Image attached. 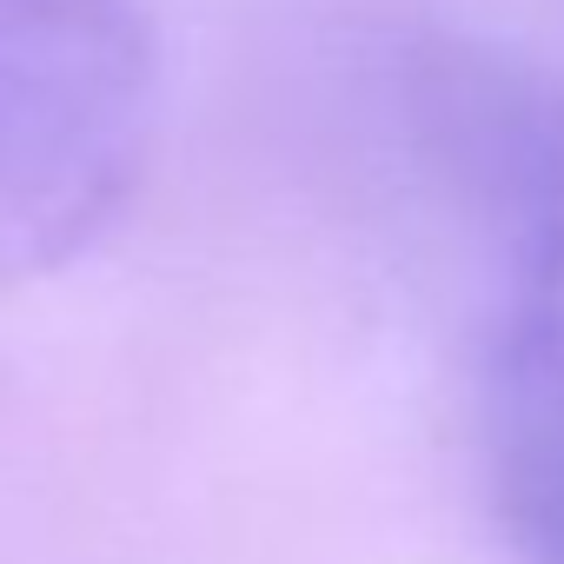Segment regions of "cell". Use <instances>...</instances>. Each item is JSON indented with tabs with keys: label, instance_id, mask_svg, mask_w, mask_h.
Returning <instances> with one entry per match:
<instances>
[{
	"label": "cell",
	"instance_id": "cell-1",
	"mask_svg": "<svg viewBox=\"0 0 564 564\" xmlns=\"http://www.w3.org/2000/svg\"><path fill=\"white\" fill-rule=\"evenodd\" d=\"M160 41L140 0H0V286L80 259L147 173Z\"/></svg>",
	"mask_w": 564,
	"mask_h": 564
},
{
	"label": "cell",
	"instance_id": "cell-2",
	"mask_svg": "<svg viewBox=\"0 0 564 564\" xmlns=\"http://www.w3.org/2000/svg\"><path fill=\"white\" fill-rule=\"evenodd\" d=\"M432 173L505 246L498 326L564 339V87L485 41H432L405 80Z\"/></svg>",
	"mask_w": 564,
	"mask_h": 564
},
{
	"label": "cell",
	"instance_id": "cell-3",
	"mask_svg": "<svg viewBox=\"0 0 564 564\" xmlns=\"http://www.w3.org/2000/svg\"><path fill=\"white\" fill-rule=\"evenodd\" d=\"M485 485L518 564H564V339L498 326L485 359Z\"/></svg>",
	"mask_w": 564,
	"mask_h": 564
}]
</instances>
